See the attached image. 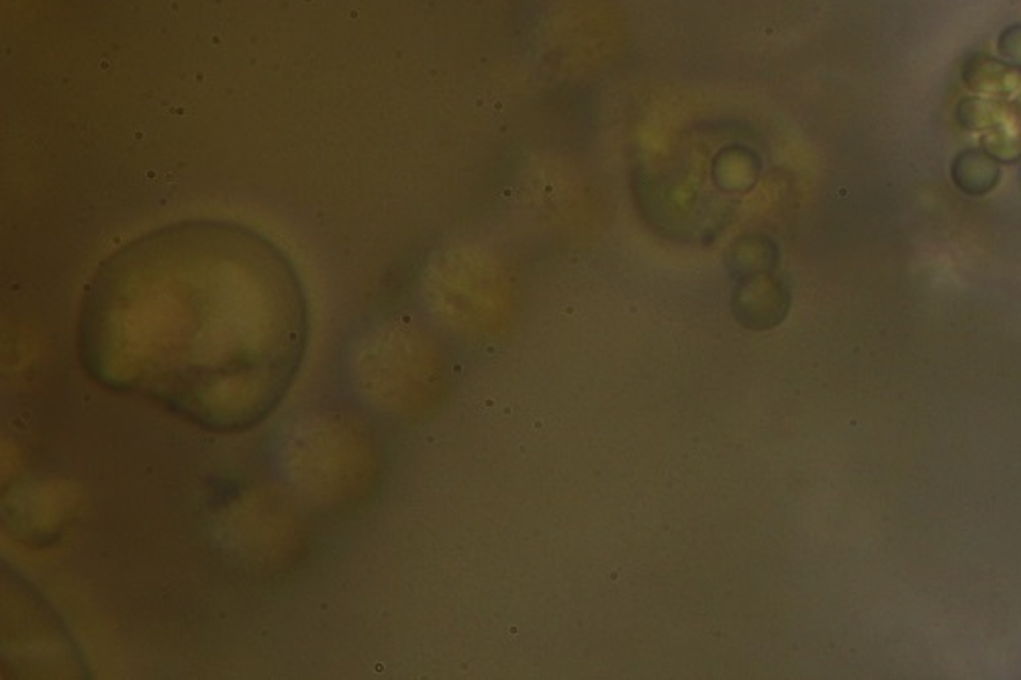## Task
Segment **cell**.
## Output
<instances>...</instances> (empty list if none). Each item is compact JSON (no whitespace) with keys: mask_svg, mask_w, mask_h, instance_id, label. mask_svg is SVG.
<instances>
[{"mask_svg":"<svg viewBox=\"0 0 1021 680\" xmlns=\"http://www.w3.org/2000/svg\"><path fill=\"white\" fill-rule=\"evenodd\" d=\"M999 166L995 158L979 151H962L954 160L952 177L960 189L969 194H984L993 189L999 180Z\"/></svg>","mask_w":1021,"mask_h":680,"instance_id":"obj_2","label":"cell"},{"mask_svg":"<svg viewBox=\"0 0 1021 680\" xmlns=\"http://www.w3.org/2000/svg\"><path fill=\"white\" fill-rule=\"evenodd\" d=\"M309 328L287 253L250 227L190 219L102 260L80 304L78 358L102 389L238 433L282 403Z\"/></svg>","mask_w":1021,"mask_h":680,"instance_id":"obj_1","label":"cell"}]
</instances>
